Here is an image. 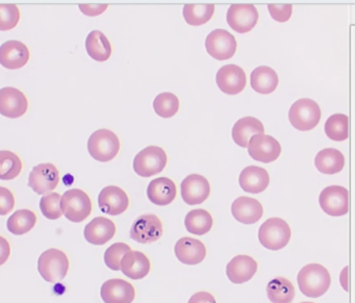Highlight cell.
Instances as JSON below:
<instances>
[{
  "mask_svg": "<svg viewBox=\"0 0 355 303\" xmlns=\"http://www.w3.org/2000/svg\"><path fill=\"white\" fill-rule=\"evenodd\" d=\"M299 288L304 296L319 298L325 294L331 284L329 272L320 263L305 266L297 276Z\"/></svg>",
  "mask_w": 355,
  "mask_h": 303,
  "instance_id": "6da1fadb",
  "label": "cell"
},
{
  "mask_svg": "<svg viewBox=\"0 0 355 303\" xmlns=\"http://www.w3.org/2000/svg\"><path fill=\"white\" fill-rule=\"evenodd\" d=\"M69 259L63 251L51 248L44 251L38 259V271L45 282L57 284L67 275Z\"/></svg>",
  "mask_w": 355,
  "mask_h": 303,
  "instance_id": "7a4b0ae2",
  "label": "cell"
},
{
  "mask_svg": "<svg viewBox=\"0 0 355 303\" xmlns=\"http://www.w3.org/2000/svg\"><path fill=\"white\" fill-rule=\"evenodd\" d=\"M62 214L73 223L85 221L92 211V201L86 192L70 189L61 197Z\"/></svg>",
  "mask_w": 355,
  "mask_h": 303,
  "instance_id": "3957f363",
  "label": "cell"
},
{
  "mask_svg": "<svg viewBox=\"0 0 355 303\" xmlns=\"http://www.w3.org/2000/svg\"><path fill=\"white\" fill-rule=\"evenodd\" d=\"M290 226L280 218L266 220L259 230V240L269 250H280L286 247L291 239Z\"/></svg>",
  "mask_w": 355,
  "mask_h": 303,
  "instance_id": "277c9868",
  "label": "cell"
},
{
  "mask_svg": "<svg viewBox=\"0 0 355 303\" xmlns=\"http://www.w3.org/2000/svg\"><path fill=\"white\" fill-rule=\"evenodd\" d=\"M321 119V109L315 101L309 98L295 101L288 111V120L293 128L300 132L313 130Z\"/></svg>",
  "mask_w": 355,
  "mask_h": 303,
  "instance_id": "5b68a950",
  "label": "cell"
},
{
  "mask_svg": "<svg viewBox=\"0 0 355 303\" xmlns=\"http://www.w3.org/2000/svg\"><path fill=\"white\" fill-rule=\"evenodd\" d=\"M88 150L93 159L107 163L115 159L119 153V138L112 130H96L89 138Z\"/></svg>",
  "mask_w": 355,
  "mask_h": 303,
  "instance_id": "8992f818",
  "label": "cell"
},
{
  "mask_svg": "<svg viewBox=\"0 0 355 303\" xmlns=\"http://www.w3.org/2000/svg\"><path fill=\"white\" fill-rule=\"evenodd\" d=\"M167 155L161 147L149 146L141 150L134 159V170L142 178L161 173L167 165Z\"/></svg>",
  "mask_w": 355,
  "mask_h": 303,
  "instance_id": "52a82bcc",
  "label": "cell"
},
{
  "mask_svg": "<svg viewBox=\"0 0 355 303\" xmlns=\"http://www.w3.org/2000/svg\"><path fill=\"white\" fill-rule=\"evenodd\" d=\"M130 238L141 244H150L157 242L163 234V224L157 216L153 214L139 216L132 227H130Z\"/></svg>",
  "mask_w": 355,
  "mask_h": 303,
  "instance_id": "ba28073f",
  "label": "cell"
},
{
  "mask_svg": "<svg viewBox=\"0 0 355 303\" xmlns=\"http://www.w3.org/2000/svg\"><path fill=\"white\" fill-rule=\"evenodd\" d=\"M60 182V172L53 164H40L33 168L28 176V187L39 195L53 192Z\"/></svg>",
  "mask_w": 355,
  "mask_h": 303,
  "instance_id": "9c48e42d",
  "label": "cell"
},
{
  "mask_svg": "<svg viewBox=\"0 0 355 303\" xmlns=\"http://www.w3.org/2000/svg\"><path fill=\"white\" fill-rule=\"evenodd\" d=\"M207 53L218 61L232 59L236 51V38L225 30H215L205 39Z\"/></svg>",
  "mask_w": 355,
  "mask_h": 303,
  "instance_id": "30bf717a",
  "label": "cell"
},
{
  "mask_svg": "<svg viewBox=\"0 0 355 303\" xmlns=\"http://www.w3.org/2000/svg\"><path fill=\"white\" fill-rule=\"evenodd\" d=\"M321 209L332 217H340L348 214L349 193L344 187L330 186L322 191L319 197Z\"/></svg>",
  "mask_w": 355,
  "mask_h": 303,
  "instance_id": "8fae6325",
  "label": "cell"
},
{
  "mask_svg": "<svg viewBox=\"0 0 355 303\" xmlns=\"http://www.w3.org/2000/svg\"><path fill=\"white\" fill-rule=\"evenodd\" d=\"M248 153L255 161L269 164L276 161L282 153V146L275 138L261 134L249 141Z\"/></svg>",
  "mask_w": 355,
  "mask_h": 303,
  "instance_id": "7c38bea8",
  "label": "cell"
},
{
  "mask_svg": "<svg viewBox=\"0 0 355 303\" xmlns=\"http://www.w3.org/2000/svg\"><path fill=\"white\" fill-rule=\"evenodd\" d=\"M226 20L232 31L246 34L257 26L259 12L252 5H232L228 9Z\"/></svg>",
  "mask_w": 355,
  "mask_h": 303,
  "instance_id": "4fadbf2b",
  "label": "cell"
},
{
  "mask_svg": "<svg viewBox=\"0 0 355 303\" xmlns=\"http://www.w3.org/2000/svg\"><path fill=\"white\" fill-rule=\"evenodd\" d=\"M28 109V101L24 92L16 88L6 87L0 90V114L5 117H21Z\"/></svg>",
  "mask_w": 355,
  "mask_h": 303,
  "instance_id": "5bb4252c",
  "label": "cell"
},
{
  "mask_svg": "<svg viewBox=\"0 0 355 303\" xmlns=\"http://www.w3.org/2000/svg\"><path fill=\"white\" fill-rule=\"evenodd\" d=\"M216 83L222 92L227 95H236L246 87V73L236 65H225L220 68L216 76Z\"/></svg>",
  "mask_w": 355,
  "mask_h": 303,
  "instance_id": "9a60e30c",
  "label": "cell"
},
{
  "mask_svg": "<svg viewBox=\"0 0 355 303\" xmlns=\"http://www.w3.org/2000/svg\"><path fill=\"white\" fill-rule=\"evenodd\" d=\"M182 197L189 205H201L209 198L211 186L205 176L191 174L182 182Z\"/></svg>",
  "mask_w": 355,
  "mask_h": 303,
  "instance_id": "2e32d148",
  "label": "cell"
},
{
  "mask_svg": "<svg viewBox=\"0 0 355 303\" xmlns=\"http://www.w3.org/2000/svg\"><path fill=\"white\" fill-rule=\"evenodd\" d=\"M98 205L103 213L118 216L128 209L130 199L128 194L119 187L109 186L99 193Z\"/></svg>",
  "mask_w": 355,
  "mask_h": 303,
  "instance_id": "e0dca14e",
  "label": "cell"
},
{
  "mask_svg": "<svg viewBox=\"0 0 355 303\" xmlns=\"http://www.w3.org/2000/svg\"><path fill=\"white\" fill-rule=\"evenodd\" d=\"M30 61V51L24 43L11 40L0 46V64L10 70L20 69Z\"/></svg>",
  "mask_w": 355,
  "mask_h": 303,
  "instance_id": "ac0fdd59",
  "label": "cell"
},
{
  "mask_svg": "<svg viewBox=\"0 0 355 303\" xmlns=\"http://www.w3.org/2000/svg\"><path fill=\"white\" fill-rule=\"evenodd\" d=\"M101 296L105 303H132L136 297V291L126 280L114 278L101 286Z\"/></svg>",
  "mask_w": 355,
  "mask_h": 303,
  "instance_id": "d6986e66",
  "label": "cell"
},
{
  "mask_svg": "<svg viewBox=\"0 0 355 303\" xmlns=\"http://www.w3.org/2000/svg\"><path fill=\"white\" fill-rule=\"evenodd\" d=\"M174 252L180 263L189 266L198 265L207 257L205 244L197 239L189 236H184L176 242Z\"/></svg>",
  "mask_w": 355,
  "mask_h": 303,
  "instance_id": "ffe728a7",
  "label": "cell"
},
{
  "mask_svg": "<svg viewBox=\"0 0 355 303\" xmlns=\"http://www.w3.org/2000/svg\"><path fill=\"white\" fill-rule=\"evenodd\" d=\"M116 234V225L112 220L105 217H96L87 224L84 230L87 242L95 246L107 244Z\"/></svg>",
  "mask_w": 355,
  "mask_h": 303,
  "instance_id": "44dd1931",
  "label": "cell"
},
{
  "mask_svg": "<svg viewBox=\"0 0 355 303\" xmlns=\"http://www.w3.org/2000/svg\"><path fill=\"white\" fill-rule=\"evenodd\" d=\"M257 271V263L249 255H236L226 267L228 279L236 284L249 282Z\"/></svg>",
  "mask_w": 355,
  "mask_h": 303,
  "instance_id": "7402d4cb",
  "label": "cell"
},
{
  "mask_svg": "<svg viewBox=\"0 0 355 303\" xmlns=\"http://www.w3.org/2000/svg\"><path fill=\"white\" fill-rule=\"evenodd\" d=\"M232 214L234 219L243 224H254L263 217V209L259 200L242 196L232 202Z\"/></svg>",
  "mask_w": 355,
  "mask_h": 303,
  "instance_id": "603a6c76",
  "label": "cell"
},
{
  "mask_svg": "<svg viewBox=\"0 0 355 303\" xmlns=\"http://www.w3.org/2000/svg\"><path fill=\"white\" fill-rule=\"evenodd\" d=\"M120 270L130 279H142L150 272V261L144 253L130 250L122 257Z\"/></svg>",
  "mask_w": 355,
  "mask_h": 303,
  "instance_id": "cb8c5ba5",
  "label": "cell"
},
{
  "mask_svg": "<svg viewBox=\"0 0 355 303\" xmlns=\"http://www.w3.org/2000/svg\"><path fill=\"white\" fill-rule=\"evenodd\" d=\"M239 184L243 191L251 194L263 192L270 184L267 170L257 166H248L241 172Z\"/></svg>",
  "mask_w": 355,
  "mask_h": 303,
  "instance_id": "d4e9b609",
  "label": "cell"
},
{
  "mask_svg": "<svg viewBox=\"0 0 355 303\" xmlns=\"http://www.w3.org/2000/svg\"><path fill=\"white\" fill-rule=\"evenodd\" d=\"M176 186L168 178H159L151 180L147 188V197L155 205L165 207L170 205L176 197Z\"/></svg>",
  "mask_w": 355,
  "mask_h": 303,
  "instance_id": "484cf974",
  "label": "cell"
},
{
  "mask_svg": "<svg viewBox=\"0 0 355 303\" xmlns=\"http://www.w3.org/2000/svg\"><path fill=\"white\" fill-rule=\"evenodd\" d=\"M265 134V128L259 119L254 117H244L239 119L232 128V139L234 143L243 148L248 147L249 141L253 136Z\"/></svg>",
  "mask_w": 355,
  "mask_h": 303,
  "instance_id": "4316f807",
  "label": "cell"
},
{
  "mask_svg": "<svg viewBox=\"0 0 355 303\" xmlns=\"http://www.w3.org/2000/svg\"><path fill=\"white\" fill-rule=\"evenodd\" d=\"M278 82L279 80L275 70L268 66H259L251 72V87L259 94H271L277 88Z\"/></svg>",
  "mask_w": 355,
  "mask_h": 303,
  "instance_id": "83f0119b",
  "label": "cell"
},
{
  "mask_svg": "<svg viewBox=\"0 0 355 303\" xmlns=\"http://www.w3.org/2000/svg\"><path fill=\"white\" fill-rule=\"evenodd\" d=\"M315 166L321 173L332 175L344 169L345 157L338 149H322L315 155Z\"/></svg>",
  "mask_w": 355,
  "mask_h": 303,
  "instance_id": "f1b7e54d",
  "label": "cell"
},
{
  "mask_svg": "<svg viewBox=\"0 0 355 303\" xmlns=\"http://www.w3.org/2000/svg\"><path fill=\"white\" fill-rule=\"evenodd\" d=\"M86 51L95 61L105 62L111 58L112 45L103 33L93 31L87 37Z\"/></svg>",
  "mask_w": 355,
  "mask_h": 303,
  "instance_id": "f546056e",
  "label": "cell"
},
{
  "mask_svg": "<svg viewBox=\"0 0 355 303\" xmlns=\"http://www.w3.org/2000/svg\"><path fill=\"white\" fill-rule=\"evenodd\" d=\"M267 296L272 303H292L295 298L294 286L286 278H274L268 284Z\"/></svg>",
  "mask_w": 355,
  "mask_h": 303,
  "instance_id": "4dcf8cb0",
  "label": "cell"
},
{
  "mask_svg": "<svg viewBox=\"0 0 355 303\" xmlns=\"http://www.w3.org/2000/svg\"><path fill=\"white\" fill-rule=\"evenodd\" d=\"M213 217L205 209H193L189 211L184 219L187 230L196 236L207 234L213 227Z\"/></svg>",
  "mask_w": 355,
  "mask_h": 303,
  "instance_id": "1f68e13d",
  "label": "cell"
},
{
  "mask_svg": "<svg viewBox=\"0 0 355 303\" xmlns=\"http://www.w3.org/2000/svg\"><path fill=\"white\" fill-rule=\"evenodd\" d=\"M37 223V215L30 209L16 211L8 219L7 227L15 236H22L33 230Z\"/></svg>",
  "mask_w": 355,
  "mask_h": 303,
  "instance_id": "d6a6232c",
  "label": "cell"
},
{
  "mask_svg": "<svg viewBox=\"0 0 355 303\" xmlns=\"http://www.w3.org/2000/svg\"><path fill=\"white\" fill-rule=\"evenodd\" d=\"M326 136L336 142L347 140L349 136V118L344 114H334L325 122Z\"/></svg>",
  "mask_w": 355,
  "mask_h": 303,
  "instance_id": "836d02e7",
  "label": "cell"
},
{
  "mask_svg": "<svg viewBox=\"0 0 355 303\" xmlns=\"http://www.w3.org/2000/svg\"><path fill=\"white\" fill-rule=\"evenodd\" d=\"M182 13L187 24L192 26H200L211 19L215 13V6L187 5Z\"/></svg>",
  "mask_w": 355,
  "mask_h": 303,
  "instance_id": "e575fe53",
  "label": "cell"
},
{
  "mask_svg": "<svg viewBox=\"0 0 355 303\" xmlns=\"http://www.w3.org/2000/svg\"><path fill=\"white\" fill-rule=\"evenodd\" d=\"M21 171L22 162L17 155L9 150L0 151V180H14Z\"/></svg>",
  "mask_w": 355,
  "mask_h": 303,
  "instance_id": "d590c367",
  "label": "cell"
},
{
  "mask_svg": "<svg viewBox=\"0 0 355 303\" xmlns=\"http://www.w3.org/2000/svg\"><path fill=\"white\" fill-rule=\"evenodd\" d=\"M155 114L162 118H171L178 114L180 110V101L173 93H161L153 101Z\"/></svg>",
  "mask_w": 355,
  "mask_h": 303,
  "instance_id": "8d00e7d4",
  "label": "cell"
},
{
  "mask_svg": "<svg viewBox=\"0 0 355 303\" xmlns=\"http://www.w3.org/2000/svg\"><path fill=\"white\" fill-rule=\"evenodd\" d=\"M61 197L59 193L51 192L41 198V211L47 219L58 220L63 216L61 211Z\"/></svg>",
  "mask_w": 355,
  "mask_h": 303,
  "instance_id": "74e56055",
  "label": "cell"
},
{
  "mask_svg": "<svg viewBox=\"0 0 355 303\" xmlns=\"http://www.w3.org/2000/svg\"><path fill=\"white\" fill-rule=\"evenodd\" d=\"M132 250L125 243H115L111 245L105 252V263L113 271H119L122 257Z\"/></svg>",
  "mask_w": 355,
  "mask_h": 303,
  "instance_id": "f35d334b",
  "label": "cell"
},
{
  "mask_svg": "<svg viewBox=\"0 0 355 303\" xmlns=\"http://www.w3.org/2000/svg\"><path fill=\"white\" fill-rule=\"evenodd\" d=\"M20 11L15 5H0V31L7 32L17 26Z\"/></svg>",
  "mask_w": 355,
  "mask_h": 303,
  "instance_id": "ab89813d",
  "label": "cell"
},
{
  "mask_svg": "<svg viewBox=\"0 0 355 303\" xmlns=\"http://www.w3.org/2000/svg\"><path fill=\"white\" fill-rule=\"evenodd\" d=\"M270 15L275 21L284 24L292 16L293 7L291 5H269L268 6Z\"/></svg>",
  "mask_w": 355,
  "mask_h": 303,
  "instance_id": "60d3db41",
  "label": "cell"
},
{
  "mask_svg": "<svg viewBox=\"0 0 355 303\" xmlns=\"http://www.w3.org/2000/svg\"><path fill=\"white\" fill-rule=\"evenodd\" d=\"M15 207L13 193L5 187H0V216L11 213Z\"/></svg>",
  "mask_w": 355,
  "mask_h": 303,
  "instance_id": "b9f144b4",
  "label": "cell"
},
{
  "mask_svg": "<svg viewBox=\"0 0 355 303\" xmlns=\"http://www.w3.org/2000/svg\"><path fill=\"white\" fill-rule=\"evenodd\" d=\"M107 9V5H80V10L87 16H99Z\"/></svg>",
  "mask_w": 355,
  "mask_h": 303,
  "instance_id": "7bdbcfd3",
  "label": "cell"
},
{
  "mask_svg": "<svg viewBox=\"0 0 355 303\" xmlns=\"http://www.w3.org/2000/svg\"><path fill=\"white\" fill-rule=\"evenodd\" d=\"M188 303H217L215 297L207 292H198L191 297Z\"/></svg>",
  "mask_w": 355,
  "mask_h": 303,
  "instance_id": "ee69618b",
  "label": "cell"
},
{
  "mask_svg": "<svg viewBox=\"0 0 355 303\" xmlns=\"http://www.w3.org/2000/svg\"><path fill=\"white\" fill-rule=\"evenodd\" d=\"M11 254L10 243L3 236H0V266L3 265L9 259Z\"/></svg>",
  "mask_w": 355,
  "mask_h": 303,
  "instance_id": "f6af8a7d",
  "label": "cell"
},
{
  "mask_svg": "<svg viewBox=\"0 0 355 303\" xmlns=\"http://www.w3.org/2000/svg\"><path fill=\"white\" fill-rule=\"evenodd\" d=\"M347 279H348V267L344 268V270L340 274V284L345 291H348V284H347Z\"/></svg>",
  "mask_w": 355,
  "mask_h": 303,
  "instance_id": "bcb514c9",
  "label": "cell"
},
{
  "mask_svg": "<svg viewBox=\"0 0 355 303\" xmlns=\"http://www.w3.org/2000/svg\"><path fill=\"white\" fill-rule=\"evenodd\" d=\"M301 303H313V302H301Z\"/></svg>",
  "mask_w": 355,
  "mask_h": 303,
  "instance_id": "7dc6e473",
  "label": "cell"
}]
</instances>
